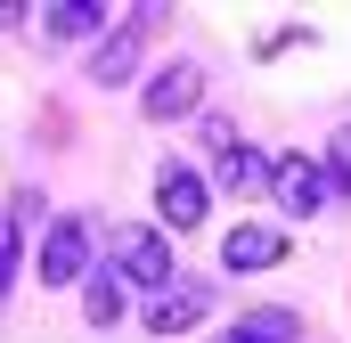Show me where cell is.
<instances>
[{
    "mask_svg": "<svg viewBox=\"0 0 351 343\" xmlns=\"http://www.w3.org/2000/svg\"><path fill=\"white\" fill-rule=\"evenodd\" d=\"M343 196H351V188L319 164V156H302V147L269 164V204H278L286 221H311V213H327V204H343Z\"/></svg>",
    "mask_w": 351,
    "mask_h": 343,
    "instance_id": "obj_1",
    "label": "cell"
},
{
    "mask_svg": "<svg viewBox=\"0 0 351 343\" xmlns=\"http://www.w3.org/2000/svg\"><path fill=\"white\" fill-rule=\"evenodd\" d=\"M114 270H123V286H147V294L180 286L172 237H164V229H147V221H123V229H114Z\"/></svg>",
    "mask_w": 351,
    "mask_h": 343,
    "instance_id": "obj_2",
    "label": "cell"
},
{
    "mask_svg": "<svg viewBox=\"0 0 351 343\" xmlns=\"http://www.w3.org/2000/svg\"><path fill=\"white\" fill-rule=\"evenodd\" d=\"M33 270H41V286H49V294H58V286H82L90 270H98V261H90V229L74 221V213H58V221H49V237H41V261H33Z\"/></svg>",
    "mask_w": 351,
    "mask_h": 343,
    "instance_id": "obj_3",
    "label": "cell"
},
{
    "mask_svg": "<svg viewBox=\"0 0 351 343\" xmlns=\"http://www.w3.org/2000/svg\"><path fill=\"white\" fill-rule=\"evenodd\" d=\"M204 213H213V180L188 164H164L156 172V221L164 229H204Z\"/></svg>",
    "mask_w": 351,
    "mask_h": 343,
    "instance_id": "obj_4",
    "label": "cell"
},
{
    "mask_svg": "<svg viewBox=\"0 0 351 343\" xmlns=\"http://www.w3.org/2000/svg\"><path fill=\"white\" fill-rule=\"evenodd\" d=\"M139 106H147V123H180V115H196V106H204V66L172 58L156 82L139 90Z\"/></svg>",
    "mask_w": 351,
    "mask_h": 343,
    "instance_id": "obj_5",
    "label": "cell"
},
{
    "mask_svg": "<svg viewBox=\"0 0 351 343\" xmlns=\"http://www.w3.org/2000/svg\"><path fill=\"white\" fill-rule=\"evenodd\" d=\"M278 261H286V229H278V221H237V229L221 237V270H237V278L278 270Z\"/></svg>",
    "mask_w": 351,
    "mask_h": 343,
    "instance_id": "obj_6",
    "label": "cell"
},
{
    "mask_svg": "<svg viewBox=\"0 0 351 343\" xmlns=\"http://www.w3.org/2000/svg\"><path fill=\"white\" fill-rule=\"evenodd\" d=\"M147 25H156V8H147L139 25H123V33H106V41L90 49V82H98V90H123L131 74H139V33H147Z\"/></svg>",
    "mask_w": 351,
    "mask_h": 343,
    "instance_id": "obj_7",
    "label": "cell"
},
{
    "mask_svg": "<svg viewBox=\"0 0 351 343\" xmlns=\"http://www.w3.org/2000/svg\"><path fill=\"white\" fill-rule=\"evenodd\" d=\"M204 311H213V286H164L147 303V335H188Z\"/></svg>",
    "mask_w": 351,
    "mask_h": 343,
    "instance_id": "obj_8",
    "label": "cell"
},
{
    "mask_svg": "<svg viewBox=\"0 0 351 343\" xmlns=\"http://www.w3.org/2000/svg\"><path fill=\"white\" fill-rule=\"evenodd\" d=\"M123 303H131V286H123V270H114V261L82 278V319H90V327H123Z\"/></svg>",
    "mask_w": 351,
    "mask_h": 343,
    "instance_id": "obj_9",
    "label": "cell"
},
{
    "mask_svg": "<svg viewBox=\"0 0 351 343\" xmlns=\"http://www.w3.org/2000/svg\"><path fill=\"white\" fill-rule=\"evenodd\" d=\"M269 164H278V156H262V147L237 139V147H221V188H229V196H269Z\"/></svg>",
    "mask_w": 351,
    "mask_h": 343,
    "instance_id": "obj_10",
    "label": "cell"
},
{
    "mask_svg": "<svg viewBox=\"0 0 351 343\" xmlns=\"http://www.w3.org/2000/svg\"><path fill=\"white\" fill-rule=\"evenodd\" d=\"M98 25H106V8H98V0H66V8H41V33H49V41H90Z\"/></svg>",
    "mask_w": 351,
    "mask_h": 343,
    "instance_id": "obj_11",
    "label": "cell"
},
{
    "mask_svg": "<svg viewBox=\"0 0 351 343\" xmlns=\"http://www.w3.org/2000/svg\"><path fill=\"white\" fill-rule=\"evenodd\" d=\"M237 335L245 343H302V319L269 303V311H245V319H237Z\"/></svg>",
    "mask_w": 351,
    "mask_h": 343,
    "instance_id": "obj_12",
    "label": "cell"
},
{
    "mask_svg": "<svg viewBox=\"0 0 351 343\" xmlns=\"http://www.w3.org/2000/svg\"><path fill=\"white\" fill-rule=\"evenodd\" d=\"M8 286H16V221L0 213V303H8Z\"/></svg>",
    "mask_w": 351,
    "mask_h": 343,
    "instance_id": "obj_13",
    "label": "cell"
},
{
    "mask_svg": "<svg viewBox=\"0 0 351 343\" xmlns=\"http://www.w3.org/2000/svg\"><path fill=\"white\" fill-rule=\"evenodd\" d=\"M327 172L351 188V131H335V139H327Z\"/></svg>",
    "mask_w": 351,
    "mask_h": 343,
    "instance_id": "obj_14",
    "label": "cell"
},
{
    "mask_svg": "<svg viewBox=\"0 0 351 343\" xmlns=\"http://www.w3.org/2000/svg\"><path fill=\"white\" fill-rule=\"evenodd\" d=\"M8 25H16V8H8V0H0V33H8Z\"/></svg>",
    "mask_w": 351,
    "mask_h": 343,
    "instance_id": "obj_15",
    "label": "cell"
},
{
    "mask_svg": "<svg viewBox=\"0 0 351 343\" xmlns=\"http://www.w3.org/2000/svg\"><path fill=\"white\" fill-rule=\"evenodd\" d=\"M221 343H245V335H237V327H229V335H221Z\"/></svg>",
    "mask_w": 351,
    "mask_h": 343,
    "instance_id": "obj_16",
    "label": "cell"
}]
</instances>
